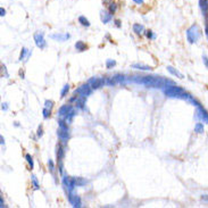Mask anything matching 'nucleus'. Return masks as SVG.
Wrapping results in <instances>:
<instances>
[{
  "label": "nucleus",
  "instance_id": "nucleus-1",
  "mask_svg": "<svg viewBox=\"0 0 208 208\" xmlns=\"http://www.w3.org/2000/svg\"><path fill=\"white\" fill-rule=\"evenodd\" d=\"M91 90H92L91 85L88 83V84L82 85V86H80L77 90H75V95H80V97H85V96L91 93Z\"/></svg>",
  "mask_w": 208,
  "mask_h": 208
},
{
  "label": "nucleus",
  "instance_id": "nucleus-2",
  "mask_svg": "<svg viewBox=\"0 0 208 208\" xmlns=\"http://www.w3.org/2000/svg\"><path fill=\"white\" fill-rule=\"evenodd\" d=\"M34 40H35V45L40 49H45L47 46V42L43 39V33H35L34 34Z\"/></svg>",
  "mask_w": 208,
  "mask_h": 208
},
{
  "label": "nucleus",
  "instance_id": "nucleus-3",
  "mask_svg": "<svg viewBox=\"0 0 208 208\" xmlns=\"http://www.w3.org/2000/svg\"><path fill=\"white\" fill-rule=\"evenodd\" d=\"M89 84L91 85L92 89H98V88H100L103 84H105V80L104 79L95 77V79H91V80L89 81Z\"/></svg>",
  "mask_w": 208,
  "mask_h": 208
},
{
  "label": "nucleus",
  "instance_id": "nucleus-4",
  "mask_svg": "<svg viewBox=\"0 0 208 208\" xmlns=\"http://www.w3.org/2000/svg\"><path fill=\"white\" fill-rule=\"evenodd\" d=\"M100 18H101V22L104 24H107L113 19V14H110L109 11H106V10H101L100 11Z\"/></svg>",
  "mask_w": 208,
  "mask_h": 208
},
{
  "label": "nucleus",
  "instance_id": "nucleus-5",
  "mask_svg": "<svg viewBox=\"0 0 208 208\" xmlns=\"http://www.w3.org/2000/svg\"><path fill=\"white\" fill-rule=\"evenodd\" d=\"M181 92H182V90L180 88H178V86H170L168 89L165 90V93L167 96H170V97H176Z\"/></svg>",
  "mask_w": 208,
  "mask_h": 208
},
{
  "label": "nucleus",
  "instance_id": "nucleus-6",
  "mask_svg": "<svg viewBox=\"0 0 208 208\" xmlns=\"http://www.w3.org/2000/svg\"><path fill=\"white\" fill-rule=\"evenodd\" d=\"M72 110H73L72 106H69V105H65V106H63V107H60V108H59V110H58V115H59V116H66L67 114L69 113V112H72Z\"/></svg>",
  "mask_w": 208,
  "mask_h": 208
},
{
  "label": "nucleus",
  "instance_id": "nucleus-7",
  "mask_svg": "<svg viewBox=\"0 0 208 208\" xmlns=\"http://www.w3.org/2000/svg\"><path fill=\"white\" fill-rule=\"evenodd\" d=\"M57 134H58V137L62 139V140H64V141H66L67 139H68V130H65V129H62V127H59L58 129V131H57Z\"/></svg>",
  "mask_w": 208,
  "mask_h": 208
},
{
  "label": "nucleus",
  "instance_id": "nucleus-8",
  "mask_svg": "<svg viewBox=\"0 0 208 208\" xmlns=\"http://www.w3.org/2000/svg\"><path fill=\"white\" fill-rule=\"evenodd\" d=\"M69 34L68 33H65V34H52V35H50V38L51 39H55L57 41H66L67 39H69Z\"/></svg>",
  "mask_w": 208,
  "mask_h": 208
},
{
  "label": "nucleus",
  "instance_id": "nucleus-9",
  "mask_svg": "<svg viewBox=\"0 0 208 208\" xmlns=\"http://www.w3.org/2000/svg\"><path fill=\"white\" fill-rule=\"evenodd\" d=\"M199 5H200V8L202 10L204 15L208 16V0H199Z\"/></svg>",
  "mask_w": 208,
  "mask_h": 208
},
{
  "label": "nucleus",
  "instance_id": "nucleus-10",
  "mask_svg": "<svg viewBox=\"0 0 208 208\" xmlns=\"http://www.w3.org/2000/svg\"><path fill=\"white\" fill-rule=\"evenodd\" d=\"M143 31H144V28H143L142 24H139V23L133 24V32H134V33H137V34H141Z\"/></svg>",
  "mask_w": 208,
  "mask_h": 208
},
{
  "label": "nucleus",
  "instance_id": "nucleus-11",
  "mask_svg": "<svg viewBox=\"0 0 208 208\" xmlns=\"http://www.w3.org/2000/svg\"><path fill=\"white\" fill-rule=\"evenodd\" d=\"M108 7V11L110 13V14H115L116 11H117V9H118V6H117V4L116 2H114V1H110V4L107 6Z\"/></svg>",
  "mask_w": 208,
  "mask_h": 208
},
{
  "label": "nucleus",
  "instance_id": "nucleus-12",
  "mask_svg": "<svg viewBox=\"0 0 208 208\" xmlns=\"http://www.w3.org/2000/svg\"><path fill=\"white\" fill-rule=\"evenodd\" d=\"M79 23H80L81 25H83V26H86V28L90 26V22H89V19L86 18L85 16H80V17H79Z\"/></svg>",
  "mask_w": 208,
  "mask_h": 208
},
{
  "label": "nucleus",
  "instance_id": "nucleus-13",
  "mask_svg": "<svg viewBox=\"0 0 208 208\" xmlns=\"http://www.w3.org/2000/svg\"><path fill=\"white\" fill-rule=\"evenodd\" d=\"M75 48H76V50H79V51H84L85 49H86V46H85L84 42L77 41L75 43Z\"/></svg>",
  "mask_w": 208,
  "mask_h": 208
},
{
  "label": "nucleus",
  "instance_id": "nucleus-14",
  "mask_svg": "<svg viewBox=\"0 0 208 208\" xmlns=\"http://www.w3.org/2000/svg\"><path fill=\"white\" fill-rule=\"evenodd\" d=\"M132 67L133 68H137V69H142V71H149V69H151L150 66H144V65H140V64H133Z\"/></svg>",
  "mask_w": 208,
  "mask_h": 208
},
{
  "label": "nucleus",
  "instance_id": "nucleus-15",
  "mask_svg": "<svg viewBox=\"0 0 208 208\" xmlns=\"http://www.w3.org/2000/svg\"><path fill=\"white\" fill-rule=\"evenodd\" d=\"M167 69H168V72H170V73H172V74H173V75H175V76H179V77H180V79H182V77H183V75H182V74H181L180 72H178V71H175V69H174V68H173V67L168 66V67H167Z\"/></svg>",
  "mask_w": 208,
  "mask_h": 208
},
{
  "label": "nucleus",
  "instance_id": "nucleus-16",
  "mask_svg": "<svg viewBox=\"0 0 208 208\" xmlns=\"http://www.w3.org/2000/svg\"><path fill=\"white\" fill-rule=\"evenodd\" d=\"M57 158H58V161H62V158L64 157V150H63V148L60 147V146H58V148H57Z\"/></svg>",
  "mask_w": 208,
  "mask_h": 208
},
{
  "label": "nucleus",
  "instance_id": "nucleus-17",
  "mask_svg": "<svg viewBox=\"0 0 208 208\" xmlns=\"http://www.w3.org/2000/svg\"><path fill=\"white\" fill-rule=\"evenodd\" d=\"M68 90H69V85L66 84L64 88H63V90H62V92H60V96H62V98H64L65 96H66V93L68 92Z\"/></svg>",
  "mask_w": 208,
  "mask_h": 208
},
{
  "label": "nucleus",
  "instance_id": "nucleus-18",
  "mask_svg": "<svg viewBox=\"0 0 208 208\" xmlns=\"http://www.w3.org/2000/svg\"><path fill=\"white\" fill-rule=\"evenodd\" d=\"M25 158H26L28 165H30V168L32 170V168H33V159H32V157H31L30 155H26V156H25Z\"/></svg>",
  "mask_w": 208,
  "mask_h": 208
},
{
  "label": "nucleus",
  "instance_id": "nucleus-19",
  "mask_svg": "<svg viewBox=\"0 0 208 208\" xmlns=\"http://www.w3.org/2000/svg\"><path fill=\"white\" fill-rule=\"evenodd\" d=\"M115 65H116V62H115V60H112V59H108L107 63H106L107 68H110L112 66H115Z\"/></svg>",
  "mask_w": 208,
  "mask_h": 208
},
{
  "label": "nucleus",
  "instance_id": "nucleus-20",
  "mask_svg": "<svg viewBox=\"0 0 208 208\" xmlns=\"http://www.w3.org/2000/svg\"><path fill=\"white\" fill-rule=\"evenodd\" d=\"M49 116H50V109H48V108L45 107V109H43V117H45V118H48Z\"/></svg>",
  "mask_w": 208,
  "mask_h": 208
},
{
  "label": "nucleus",
  "instance_id": "nucleus-21",
  "mask_svg": "<svg viewBox=\"0 0 208 208\" xmlns=\"http://www.w3.org/2000/svg\"><path fill=\"white\" fill-rule=\"evenodd\" d=\"M146 37L148 39H155V35L152 34V32L150 30H148V31H146Z\"/></svg>",
  "mask_w": 208,
  "mask_h": 208
},
{
  "label": "nucleus",
  "instance_id": "nucleus-22",
  "mask_svg": "<svg viewBox=\"0 0 208 208\" xmlns=\"http://www.w3.org/2000/svg\"><path fill=\"white\" fill-rule=\"evenodd\" d=\"M26 52H28V49H23L22 50V54H21V56H19V60H23L24 59V57H25V55H26Z\"/></svg>",
  "mask_w": 208,
  "mask_h": 208
},
{
  "label": "nucleus",
  "instance_id": "nucleus-23",
  "mask_svg": "<svg viewBox=\"0 0 208 208\" xmlns=\"http://www.w3.org/2000/svg\"><path fill=\"white\" fill-rule=\"evenodd\" d=\"M52 106H54V103H52L51 100H47V101H46V108H48V109H51V108H52Z\"/></svg>",
  "mask_w": 208,
  "mask_h": 208
},
{
  "label": "nucleus",
  "instance_id": "nucleus-24",
  "mask_svg": "<svg viewBox=\"0 0 208 208\" xmlns=\"http://www.w3.org/2000/svg\"><path fill=\"white\" fill-rule=\"evenodd\" d=\"M114 23H115L116 28H121V26H122V23H121V21H120V19H115V21H114Z\"/></svg>",
  "mask_w": 208,
  "mask_h": 208
},
{
  "label": "nucleus",
  "instance_id": "nucleus-25",
  "mask_svg": "<svg viewBox=\"0 0 208 208\" xmlns=\"http://www.w3.org/2000/svg\"><path fill=\"white\" fill-rule=\"evenodd\" d=\"M32 180H33V184H34L35 189H39V184H38V182H37V179H35V176H32Z\"/></svg>",
  "mask_w": 208,
  "mask_h": 208
},
{
  "label": "nucleus",
  "instance_id": "nucleus-26",
  "mask_svg": "<svg viewBox=\"0 0 208 208\" xmlns=\"http://www.w3.org/2000/svg\"><path fill=\"white\" fill-rule=\"evenodd\" d=\"M48 164H49V166H50V170H51V171L55 170V167H54V163H52V161H51V159H49Z\"/></svg>",
  "mask_w": 208,
  "mask_h": 208
},
{
  "label": "nucleus",
  "instance_id": "nucleus-27",
  "mask_svg": "<svg viewBox=\"0 0 208 208\" xmlns=\"http://www.w3.org/2000/svg\"><path fill=\"white\" fill-rule=\"evenodd\" d=\"M38 137L39 138H41L42 137V126H40L38 130Z\"/></svg>",
  "mask_w": 208,
  "mask_h": 208
},
{
  "label": "nucleus",
  "instance_id": "nucleus-28",
  "mask_svg": "<svg viewBox=\"0 0 208 208\" xmlns=\"http://www.w3.org/2000/svg\"><path fill=\"white\" fill-rule=\"evenodd\" d=\"M0 13H1V14H0V15H1V17H4V16H5V15H6V10L4 9V8H2V7H1V8H0Z\"/></svg>",
  "mask_w": 208,
  "mask_h": 208
},
{
  "label": "nucleus",
  "instance_id": "nucleus-29",
  "mask_svg": "<svg viewBox=\"0 0 208 208\" xmlns=\"http://www.w3.org/2000/svg\"><path fill=\"white\" fill-rule=\"evenodd\" d=\"M133 1H134L137 5H142V4L144 2V0H133Z\"/></svg>",
  "mask_w": 208,
  "mask_h": 208
},
{
  "label": "nucleus",
  "instance_id": "nucleus-30",
  "mask_svg": "<svg viewBox=\"0 0 208 208\" xmlns=\"http://www.w3.org/2000/svg\"><path fill=\"white\" fill-rule=\"evenodd\" d=\"M110 1H112V0H103V4H104L105 6H108V5L110 4Z\"/></svg>",
  "mask_w": 208,
  "mask_h": 208
},
{
  "label": "nucleus",
  "instance_id": "nucleus-31",
  "mask_svg": "<svg viewBox=\"0 0 208 208\" xmlns=\"http://www.w3.org/2000/svg\"><path fill=\"white\" fill-rule=\"evenodd\" d=\"M2 109H4V110H7V106H6V104H2Z\"/></svg>",
  "mask_w": 208,
  "mask_h": 208
}]
</instances>
